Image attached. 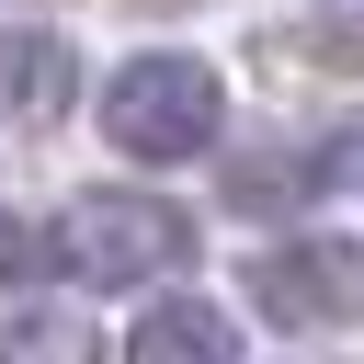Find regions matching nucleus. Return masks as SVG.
Masks as SVG:
<instances>
[{"mask_svg": "<svg viewBox=\"0 0 364 364\" xmlns=\"http://www.w3.org/2000/svg\"><path fill=\"white\" fill-rule=\"evenodd\" d=\"M216 125H228V91H216V68H205V57L148 46V57H125V68L102 80V136H114L125 159H148V171L205 159V148H216Z\"/></svg>", "mask_w": 364, "mask_h": 364, "instance_id": "f257e3e1", "label": "nucleus"}, {"mask_svg": "<svg viewBox=\"0 0 364 364\" xmlns=\"http://www.w3.org/2000/svg\"><path fill=\"white\" fill-rule=\"evenodd\" d=\"M57 262L80 284H148V273H182L193 262V216L159 205V193H68L57 205Z\"/></svg>", "mask_w": 364, "mask_h": 364, "instance_id": "f03ea898", "label": "nucleus"}, {"mask_svg": "<svg viewBox=\"0 0 364 364\" xmlns=\"http://www.w3.org/2000/svg\"><path fill=\"white\" fill-rule=\"evenodd\" d=\"M250 296H262V318H284V330L364 318V250H353V239H284V250L250 262Z\"/></svg>", "mask_w": 364, "mask_h": 364, "instance_id": "7ed1b4c3", "label": "nucleus"}, {"mask_svg": "<svg viewBox=\"0 0 364 364\" xmlns=\"http://www.w3.org/2000/svg\"><path fill=\"white\" fill-rule=\"evenodd\" d=\"M80 102V46L68 34H0V136H34V125H57Z\"/></svg>", "mask_w": 364, "mask_h": 364, "instance_id": "20e7f679", "label": "nucleus"}, {"mask_svg": "<svg viewBox=\"0 0 364 364\" xmlns=\"http://www.w3.org/2000/svg\"><path fill=\"white\" fill-rule=\"evenodd\" d=\"M353 182H364V125L307 136L296 159H239L228 171V205H307V193H353Z\"/></svg>", "mask_w": 364, "mask_h": 364, "instance_id": "39448f33", "label": "nucleus"}, {"mask_svg": "<svg viewBox=\"0 0 364 364\" xmlns=\"http://www.w3.org/2000/svg\"><path fill=\"white\" fill-rule=\"evenodd\" d=\"M125 364H239V330H228V307H205V296H159V307L136 318Z\"/></svg>", "mask_w": 364, "mask_h": 364, "instance_id": "423d86ee", "label": "nucleus"}, {"mask_svg": "<svg viewBox=\"0 0 364 364\" xmlns=\"http://www.w3.org/2000/svg\"><path fill=\"white\" fill-rule=\"evenodd\" d=\"M0 364H102V341L68 307H23V318H0Z\"/></svg>", "mask_w": 364, "mask_h": 364, "instance_id": "0eeeda50", "label": "nucleus"}, {"mask_svg": "<svg viewBox=\"0 0 364 364\" xmlns=\"http://www.w3.org/2000/svg\"><path fill=\"white\" fill-rule=\"evenodd\" d=\"M23 262H34V239H23V228H11V216H0V284H11V273H23Z\"/></svg>", "mask_w": 364, "mask_h": 364, "instance_id": "6e6552de", "label": "nucleus"}]
</instances>
